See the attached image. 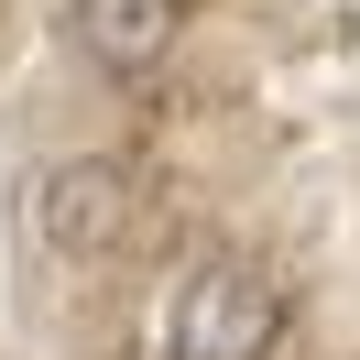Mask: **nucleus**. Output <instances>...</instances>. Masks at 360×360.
<instances>
[{
	"label": "nucleus",
	"mask_w": 360,
	"mask_h": 360,
	"mask_svg": "<svg viewBox=\"0 0 360 360\" xmlns=\"http://www.w3.org/2000/svg\"><path fill=\"white\" fill-rule=\"evenodd\" d=\"M273 338H284V284H273L262 262H207L197 284L175 295L164 349L175 360H262Z\"/></svg>",
	"instance_id": "obj_1"
},
{
	"label": "nucleus",
	"mask_w": 360,
	"mask_h": 360,
	"mask_svg": "<svg viewBox=\"0 0 360 360\" xmlns=\"http://www.w3.org/2000/svg\"><path fill=\"white\" fill-rule=\"evenodd\" d=\"M120 229H131V175L110 153H66L33 175V240L55 262H98V251H120Z\"/></svg>",
	"instance_id": "obj_2"
},
{
	"label": "nucleus",
	"mask_w": 360,
	"mask_h": 360,
	"mask_svg": "<svg viewBox=\"0 0 360 360\" xmlns=\"http://www.w3.org/2000/svg\"><path fill=\"white\" fill-rule=\"evenodd\" d=\"M175 33H186V0H77V55H88V66H110V77L164 66V55H175Z\"/></svg>",
	"instance_id": "obj_3"
}]
</instances>
